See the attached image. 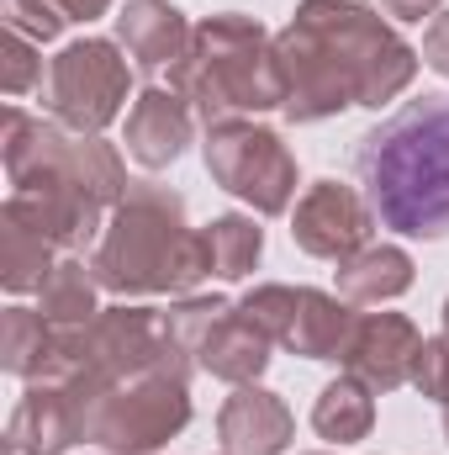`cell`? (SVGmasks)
I'll return each mask as SVG.
<instances>
[{"label":"cell","instance_id":"cell-1","mask_svg":"<svg viewBox=\"0 0 449 455\" xmlns=\"http://www.w3.org/2000/svg\"><path fill=\"white\" fill-rule=\"evenodd\" d=\"M286 69V122H323L343 107H386L418 80V48H407L359 0H302L275 37Z\"/></svg>","mask_w":449,"mask_h":455},{"label":"cell","instance_id":"cell-14","mask_svg":"<svg viewBox=\"0 0 449 455\" xmlns=\"http://www.w3.org/2000/svg\"><path fill=\"white\" fill-rule=\"evenodd\" d=\"M413 286V254L397 243H365L338 265V297L354 307H381Z\"/></svg>","mask_w":449,"mask_h":455},{"label":"cell","instance_id":"cell-23","mask_svg":"<svg viewBox=\"0 0 449 455\" xmlns=\"http://www.w3.org/2000/svg\"><path fill=\"white\" fill-rule=\"evenodd\" d=\"M238 313H243L248 323H259V329H264L275 344H286L291 323H296V286H280V281L254 286V291L238 302Z\"/></svg>","mask_w":449,"mask_h":455},{"label":"cell","instance_id":"cell-8","mask_svg":"<svg viewBox=\"0 0 449 455\" xmlns=\"http://www.w3.org/2000/svg\"><path fill=\"white\" fill-rule=\"evenodd\" d=\"M370 228H375V212H370V202H365L354 186L318 180V186L296 202L291 238H296V249H302V254L343 265L349 254H359V249L370 243Z\"/></svg>","mask_w":449,"mask_h":455},{"label":"cell","instance_id":"cell-3","mask_svg":"<svg viewBox=\"0 0 449 455\" xmlns=\"http://www.w3.org/2000/svg\"><path fill=\"white\" fill-rule=\"evenodd\" d=\"M101 291L116 297H191L212 275L207 228L185 223V202L169 186H138L122 196L106 218V233L91 254Z\"/></svg>","mask_w":449,"mask_h":455},{"label":"cell","instance_id":"cell-30","mask_svg":"<svg viewBox=\"0 0 449 455\" xmlns=\"http://www.w3.org/2000/svg\"><path fill=\"white\" fill-rule=\"evenodd\" d=\"M439 408H445V435H449V403H439Z\"/></svg>","mask_w":449,"mask_h":455},{"label":"cell","instance_id":"cell-16","mask_svg":"<svg viewBox=\"0 0 449 455\" xmlns=\"http://www.w3.org/2000/svg\"><path fill=\"white\" fill-rule=\"evenodd\" d=\"M354 302H343L334 291H318V286H296V323L286 334L291 355H307V360H338L349 329H354Z\"/></svg>","mask_w":449,"mask_h":455},{"label":"cell","instance_id":"cell-20","mask_svg":"<svg viewBox=\"0 0 449 455\" xmlns=\"http://www.w3.org/2000/svg\"><path fill=\"white\" fill-rule=\"evenodd\" d=\"M96 291H101V281H96V270L91 265H80V259H59L53 265V275L43 281V291H37V313L53 323V329H85V323H96Z\"/></svg>","mask_w":449,"mask_h":455},{"label":"cell","instance_id":"cell-18","mask_svg":"<svg viewBox=\"0 0 449 455\" xmlns=\"http://www.w3.org/2000/svg\"><path fill=\"white\" fill-rule=\"evenodd\" d=\"M312 429L323 435V440H334V445H354V440H365L370 429H375V397H370V387L359 381V376H338L328 381L323 392H318V403H312Z\"/></svg>","mask_w":449,"mask_h":455},{"label":"cell","instance_id":"cell-17","mask_svg":"<svg viewBox=\"0 0 449 455\" xmlns=\"http://www.w3.org/2000/svg\"><path fill=\"white\" fill-rule=\"evenodd\" d=\"M59 355H64V334L32 313V307H5L0 318V365L21 381H48L59 371Z\"/></svg>","mask_w":449,"mask_h":455},{"label":"cell","instance_id":"cell-28","mask_svg":"<svg viewBox=\"0 0 449 455\" xmlns=\"http://www.w3.org/2000/svg\"><path fill=\"white\" fill-rule=\"evenodd\" d=\"M381 11L386 16H397V21H434L439 11H445V0H381Z\"/></svg>","mask_w":449,"mask_h":455},{"label":"cell","instance_id":"cell-32","mask_svg":"<svg viewBox=\"0 0 449 455\" xmlns=\"http://www.w3.org/2000/svg\"><path fill=\"white\" fill-rule=\"evenodd\" d=\"M312 455H323V451H312Z\"/></svg>","mask_w":449,"mask_h":455},{"label":"cell","instance_id":"cell-21","mask_svg":"<svg viewBox=\"0 0 449 455\" xmlns=\"http://www.w3.org/2000/svg\"><path fill=\"white\" fill-rule=\"evenodd\" d=\"M207 249H212V275L243 281L259 265V254H264V228L254 223V218L227 212V218H217V223L207 228Z\"/></svg>","mask_w":449,"mask_h":455},{"label":"cell","instance_id":"cell-11","mask_svg":"<svg viewBox=\"0 0 449 455\" xmlns=\"http://www.w3.org/2000/svg\"><path fill=\"white\" fill-rule=\"evenodd\" d=\"M291 435H296L291 408L254 381L238 387L217 413V440H223L227 455H280L291 445Z\"/></svg>","mask_w":449,"mask_h":455},{"label":"cell","instance_id":"cell-10","mask_svg":"<svg viewBox=\"0 0 449 455\" xmlns=\"http://www.w3.org/2000/svg\"><path fill=\"white\" fill-rule=\"evenodd\" d=\"M85 440V403L69 381H32L5 424L11 455H64Z\"/></svg>","mask_w":449,"mask_h":455},{"label":"cell","instance_id":"cell-6","mask_svg":"<svg viewBox=\"0 0 449 455\" xmlns=\"http://www.w3.org/2000/svg\"><path fill=\"white\" fill-rule=\"evenodd\" d=\"M207 170L212 180L232 191L238 202H248L259 218H280L296 196V159L280 143V132L259 127V122H217L207 127Z\"/></svg>","mask_w":449,"mask_h":455},{"label":"cell","instance_id":"cell-15","mask_svg":"<svg viewBox=\"0 0 449 455\" xmlns=\"http://www.w3.org/2000/svg\"><path fill=\"white\" fill-rule=\"evenodd\" d=\"M270 334L259 329V323H248L243 313H227L223 323L207 334V344L196 349V365L201 371H212L217 381H232V387H248V381H259L264 376V365H270Z\"/></svg>","mask_w":449,"mask_h":455},{"label":"cell","instance_id":"cell-13","mask_svg":"<svg viewBox=\"0 0 449 455\" xmlns=\"http://www.w3.org/2000/svg\"><path fill=\"white\" fill-rule=\"evenodd\" d=\"M116 37H122L127 59L154 75V69H169L185 53L191 27H185V16L169 0H127L116 11Z\"/></svg>","mask_w":449,"mask_h":455},{"label":"cell","instance_id":"cell-4","mask_svg":"<svg viewBox=\"0 0 449 455\" xmlns=\"http://www.w3.org/2000/svg\"><path fill=\"white\" fill-rule=\"evenodd\" d=\"M169 91L207 127L286 107V69L275 37L254 16H207L201 27H191L185 53L169 64Z\"/></svg>","mask_w":449,"mask_h":455},{"label":"cell","instance_id":"cell-27","mask_svg":"<svg viewBox=\"0 0 449 455\" xmlns=\"http://www.w3.org/2000/svg\"><path fill=\"white\" fill-rule=\"evenodd\" d=\"M423 64L449 80V5L429 21V32H423Z\"/></svg>","mask_w":449,"mask_h":455},{"label":"cell","instance_id":"cell-26","mask_svg":"<svg viewBox=\"0 0 449 455\" xmlns=\"http://www.w3.org/2000/svg\"><path fill=\"white\" fill-rule=\"evenodd\" d=\"M413 387L434 403H449V334L439 339H423V355H418V371H413Z\"/></svg>","mask_w":449,"mask_h":455},{"label":"cell","instance_id":"cell-12","mask_svg":"<svg viewBox=\"0 0 449 455\" xmlns=\"http://www.w3.org/2000/svg\"><path fill=\"white\" fill-rule=\"evenodd\" d=\"M191 132H196L191 107H185L175 91L148 85V91L132 101V112H127V138H122V143H127V154H132L143 170H164V164H175V159L185 154Z\"/></svg>","mask_w":449,"mask_h":455},{"label":"cell","instance_id":"cell-7","mask_svg":"<svg viewBox=\"0 0 449 455\" xmlns=\"http://www.w3.org/2000/svg\"><path fill=\"white\" fill-rule=\"evenodd\" d=\"M127 85H132V69L122 48L106 37H80L48 64L43 101L53 122L69 132H106L127 107Z\"/></svg>","mask_w":449,"mask_h":455},{"label":"cell","instance_id":"cell-24","mask_svg":"<svg viewBox=\"0 0 449 455\" xmlns=\"http://www.w3.org/2000/svg\"><path fill=\"white\" fill-rule=\"evenodd\" d=\"M5 96H27L32 85H48L43 75V59H37V43L16 27H5V75H0Z\"/></svg>","mask_w":449,"mask_h":455},{"label":"cell","instance_id":"cell-19","mask_svg":"<svg viewBox=\"0 0 449 455\" xmlns=\"http://www.w3.org/2000/svg\"><path fill=\"white\" fill-rule=\"evenodd\" d=\"M53 243L37 233V228H27L16 212H0V281H5V291H43V281L53 275Z\"/></svg>","mask_w":449,"mask_h":455},{"label":"cell","instance_id":"cell-22","mask_svg":"<svg viewBox=\"0 0 449 455\" xmlns=\"http://www.w3.org/2000/svg\"><path fill=\"white\" fill-rule=\"evenodd\" d=\"M227 313H232V307H227L223 297H180V302L164 313V334H169L175 349H185V355L196 360V349L207 344V334L223 323Z\"/></svg>","mask_w":449,"mask_h":455},{"label":"cell","instance_id":"cell-31","mask_svg":"<svg viewBox=\"0 0 449 455\" xmlns=\"http://www.w3.org/2000/svg\"><path fill=\"white\" fill-rule=\"evenodd\" d=\"M445 334H449V302H445Z\"/></svg>","mask_w":449,"mask_h":455},{"label":"cell","instance_id":"cell-25","mask_svg":"<svg viewBox=\"0 0 449 455\" xmlns=\"http://www.w3.org/2000/svg\"><path fill=\"white\" fill-rule=\"evenodd\" d=\"M64 5L59 0H5V27L27 32L32 43H53L64 32Z\"/></svg>","mask_w":449,"mask_h":455},{"label":"cell","instance_id":"cell-5","mask_svg":"<svg viewBox=\"0 0 449 455\" xmlns=\"http://www.w3.org/2000/svg\"><path fill=\"white\" fill-rule=\"evenodd\" d=\"M191 424V392L180 376H138L101 392L85 413V440L101 455H154Z\"/></svg>","mask_w":449,"mask_h":455},{"label":"cell","instance_id":"cell-9","mask_svg":"<svg viewBox=\"0 0 449 455\" xmlns=\"http://www.w3.org/2000/svg\"><path fill=\"white\" fill-rule=\"evenodd\" d=\"M418 355H423V334L413 329V318H402V313H359L338 360L370 392H397V387L413 381Z\"/></svg>","mask_w":449,"mask_h":455},{"label":"cell","instance_id":"cell-29","mask_svg":"<svg viewBox=\"0 0 449 455\" xmlns=\"http://www.w3.org/2000/svg\"><path fill=\"white\" fill-rule=\"evenodd\" d=\"M64 5V16L69 21H96V16H106L112 11V0H59Z\"/></svg>","mask_w":449,"mask_h":455},{"label":"cell","instance_id":"cell-2","mask_svg":"<svg viewBox=\"0 0 449 455\" xmlns=\"http://www.w3.org/2000/svg\"><path fill=\"white\" fill-rule=\"evenodd\" d=\"M370 212L407 238L449 233V96H423L354 148Z\"/></svg>","mask_w":449,"mask_h":455}]
</instances>
